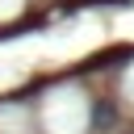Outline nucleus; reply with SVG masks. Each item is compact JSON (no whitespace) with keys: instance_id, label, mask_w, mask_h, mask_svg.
Instances as JSON below:
<instances>
[{"instance_id":"nucleus-2","label":"nucleus","mask_w":134,"mask_h":134,"mask_svg":"<svg viewBox=\"0 0 134 134\" xmlns=\"http://www.w3.org/2000/svg\"><path fill=\"white\" fill-rule=\"evenodd\" d=\"M130 54H134L130 46H113V50H105V54H96V59H92L88 67H105V71H113V63H126Z\"/></svg>"},{"instance_id":"nucleus-1","label":"nucleus","mask_w":134,"mask_h":134,"mask_svg":"<svg viewBox=\"0 0 134 134\" xmlns=\"http://www.w3.org/2000/svg\"><path fill=\"white\" fill-rule=\"evenodd\" d=\"M113 121H117V105H113V96L92 100V109H88V126H92V130H109Z\"/></svg>"}]
</instances>
